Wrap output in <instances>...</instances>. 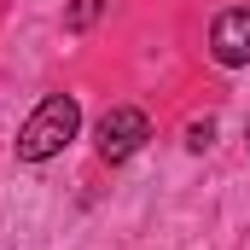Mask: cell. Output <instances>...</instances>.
<instances>
[{
    "mask_svg": "<svg viewBox=\"0 0 250 250\" xmlns=\"http://www.w3.org/2000/svg\"><path fill=\"white\" fill-rule=\"evenodd\" d=\"M105 6H111V0H70V12H64V23H70V29H93Z\"/></svg>",
    "mask_w": 250,
    "mask_h": 250,
    "instance_id": "277c9868",
    "label": "cell"
},
{
    "mask_svg": "<svg viewBox=\"0 0 250 250\" xmlns=\"http://www.w3.org/2000/svg\"><path fill=\"white\" fill-rule=\"evenodd\" d=\"M76 128H82V105H76L70 93H47V99L35 105V117L23 123V134H18V157H23V163L59 157L64 146L76 140Z\"/></svg>",
    "mask_w": 250,
    "mask_h": 250,
    "instance_id": "6da1fadb",
    "label": "cell"
},
{
    "mask_svg": "<svg viewBox=\"0 0 250 250\" xmlns=\"http://www.w3.org/2000/svg\"><path fill=\"white\" fill-rule=\"evenodd\" d=\"M209 134H215V123L204 117V123H192V128H187V146H192V151H204V146H209Z\"/></svg>",
    "mask_w": 250,
    "mask_h": 250,
    "instance_id": "5b68a950",
    "label": "cell"
},
{
    "mask_svg": "<svg viewBox=\"0 0 250 250\" xmlns=\"http://www.w3.org/2000/svg\"><path fill=\"white\" fill-rule=\"evenodd\" d=\"M209 53H215L221 70H245L250 64V12L245 6L215 12V23H209Z\"/></svg>",
    "mask_w": 250,
    "mask_h": 250,
    "instance_id": "3957f363",
    "label": "cell"
},
{
    "mask_svg": "<svg viewBox=\"0 0 250 250\" xmlns=\"http://www.w3.org/2000/svg\"><path fill=\"white\" fill-rule=\"evenodd\" d=\"M146 140H151V117H146V111H134V105L105 111L99 128H93V146H99V157H105V163H128Z\"/></svg>",
    "mask_w": 250,
    "mask_h": 250,
    "instance_id": "7a4b0ae2",
    "label": "cell"
}]
</instances>
